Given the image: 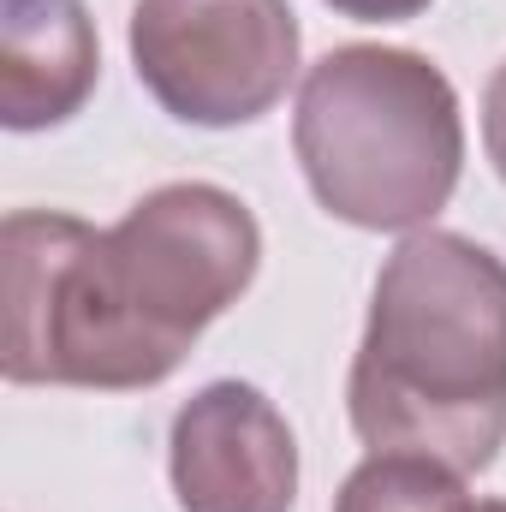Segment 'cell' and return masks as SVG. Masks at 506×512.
Here are the masks:
<instances>
[{"label": "cell", "mask_w": 506, "mask_h": 512, "mask_svg": "<svg viewBox=\"0 0 506 512\" xmlns=\"http://www.w3.org/2000/svg\"><path fill=\"white\" fill-rule=\"evenodd\" d=\"M292 155L334 221L364 233H423L465 173L459 90L417 48H328L298 84Z\"/></svg>", "instance_id": "obj_3"}, {"label": "cell", "mask_w": 506, "mask_h": 512, "mask_svg": "<svg viewBox=\"0 0 506 512\" xmlns=\"http://www.w3.org/2000/svg\"><path fill=\"white\" fill-rule=\"evenodd\" d=\"M292 0H137L131 66L161 114L203 131L262 120L298 78Z\"/></svg>", "instance_id": "obj_4"}, {"label": "cell", "mask_w": 506, "mask_h": 512, "mask_svg": "<svg viewBox=\"0 0 506 512\" xmlns=\"http://www.w3.org/2000/svg\"><path fill=\"white\" fill-rule=\"evenodd\" d=\"M370 453H423L477 477L506 447V262L465 233H405L376 274L346 376Z\"/></svg>", "instance_id": "obj_2"}, {"label": "cell", "mask_w": 506, "mask_h": 512, "mask_svg": "<svg viewBox=\"0 0 506 512\" xmlns=\"http://www.w3.org/2000/svg\"><path fill=\"white\" fill-rule=\"evenodd\" d=\"M465 477L423 453H370L334 495V512H459Z\"/></svg>", "instance_id": "obj_7"}, {"label": "cell", "mask_w": 506, "mask_h": 512, "mask_svg": "<svg viewBox=\"0 0 506 512\" xmlns=\"http://www.w3.org/2000/svg\"><path fill=\"white\" fill-rule=\"evenodd\" d=\"M102 78V42L84 0H0V120L48 131L84 114Z\"/></svg>", "instance_id": "obj_6"}, {"label": "cell", "mask_w": 506, "mask_h": 512, "mask_svg": "<svg viewBox=\"0 0 506 512\" xmlns=\"http://www.w3.org/2000/svg\"><path fill=\"white\" fill-rule=\"evenodd\" d=\"M483 149H489V161L506 185V60L495 66V78L483 90Z\"/></svg>", "instance_id": "obj_8"}, {"label": "cell", "mask_w": 506, "mask_h": 512, "mask_svg": "<svg viewBox=\"0 0 506 512\" xmlns=\"http://www.w3.org/2000/svg\"><path fill=\"white\" fill-rule=\"evenodd\" d=\"M256 268V215L209 179L149 191L108 233L18 209L0 227V370L12 387H155L251 292Z\"/></svg>", "instance_id": "obj_1"}, {"label": "cell", "mask_w": 506, "mask_h": 512, "mask_svg": "<svg viewBox=\"0 0 506 512\" xmlns=\"http://www.w3.org/2000/svg\"><path fill=\"white\" fill-rule=\"evenodd\" d=\"M340 18H358V24H405L417 12H429V0H328Z\"/></svg>", "instance_id": "obj_9"}, {"label": "cell", "mask_w": 506, "mask_h": 512, "mask_svg": "<svg viewBox=\"0 0 506 512\" xmlns=\"http://www.w3.org/2000/svg\"><path fill=\"white\" fill-rule=\"evenodd\" d=\"M459 512H506V501H465Z\"/></svg>", "instance_id": "obj_10"}, {"label": "cell", "mask_w": 506, "mask_h": 512, "mask_svg": "<svg viewBox=\"0 0 506 512\" xmlns=\"http://www.w3.org/2000/svg\"><path fill=\"white\" fill-rule=\"evenodd\" d=\"M167 477L179 512H292L298 441L262 387L209 382L173 417Z\"/></svg>", "instance_id": "obj_5"}]
</instances>
